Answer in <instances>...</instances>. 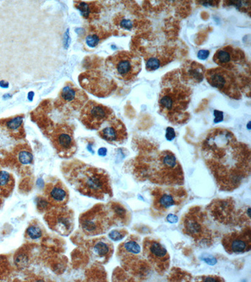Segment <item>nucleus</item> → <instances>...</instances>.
<instances>
[{
	"mask_svg": "<svg viewBox=\"0 0 251 282\" xmlns=\"http://www.w3.org/2000/svg\"><path fill=\"white\" fill-rule=\"evenodd\" d=\"M44 198L54 207L64 206L69 201V190L61 181L54 180L45 184Z\"/></svg>",
	"mask_w": 251,
	"mask_h": 282,
	"instance_id": "18",
	"label": "nucleus"
},
{
	"mask_svg": "<svg viewBox=\"0 0 251 282\" xmlns=\"http://www.w3.org/2000/svg\"><path fill=\"white\" fill-rule=\"evenodd\" d=\"M204 66L195 61L187 62L181 68L179 74L181 79L187 84L200 83L205 77Z\"/></svg>",
	"mask_w": 251,
	"mask_h": 282,
	"instance_id": "23",
	"label": "nucleus"
},
{
	"mask_svg": "<svg viewBox=\"0 0 251 282\" xmlns=\"http://www.w3.org/2000/svg\"><path fill=\"white\" fill-rule=\"evenodd\" d=\"M107 70L117 79L133 81L142 70V60L131 51H119L106 60Z\"/></svg>",
	"mask_w": 251,
	"mask_h": 282,
	"instance_id": "5",
	"label": "nucleus"
},
{
	"mask_svg": "<svg viewBox=\"0 0 251 282\" xmlns=\"http://www.w3.org/2000/svg\"><path fill=\"white\" fill-rule=\"evenodd\" d=\"M3 125L13 136L18 139L23 138L25 136L23 116H17L10 117L3 122Z\"/></svg>",
	"mask_w": 251,
	"mask_h": 282,
	"instance_id": "26",
	"label": "nucleus"
},
{
	"mask_svg": "<svg viewBox=\"0 0 251 282\" xmlns=\"http://www.w3.org/2000/svg\"><path fill=\"white\" fill-rule=\"evenodd\" d=\"M127 234V232L125 230H113V231L110 232L109 236L112 241L118 242V241H120L124 238Z\"/></svg>",
	"mask_w": 251,
	"mask_h": 282,
	"instance_id": "32",
	"label": "nucleus"
},
{
	"mask_svg": "<svg viewBox=\"0 0 251 282\" xmlns=\"http://www.w3.org/2000/svg\"><path fill=\"white\" fill-rule=\"evenodd\" d=\"M115 117L114 111L94 100H88L81 110L79 119L90 130H97L102 125Z\"/></svg>",
	"mask_w": 251,
	"mask_h": 282,
	"instance_id": "10",
	"label": "nucleus"
},
{
	"mask_svg": "<svg viewBox=\"0 0 251 282\" xmlns=\"http://www.w3.org/2000/svg\"><path fill=\"white\" fill-rule=\"evenodd\" d=\"M75 6L80 11L82 16L90 21L96 20L100 12L99 3L97 2H75Z\"/></svg>",
	"mask_w": 251,
	"mask_h": 282,
	"instance_id": "25",
	"label": "nucleus"
},
{
	"mask_svg": "<svg viewBox=\"0 0 251 282\" xmlns=\"http://www.w3.org/2000/svg\"><path fill=\"white\" fill-rule=\"evenodd\" d=\"M206 213L197 206L190 209L183 219V231L200 244L208 245L213 241V233L207 225Z\"/></svg>",
	"mask_w": 251,
	"mask_h": 282,
	"instance_id": "6",
	"label": "nucleus"
},
{
	"mask_svg": "<svg viewBox=\"0 0 251 282\" xmlns=\"http://www.w3.org/2000/svg\"><path fill=\"white\" fill-rule=\"evenodd\" d=\"M143 255L147 261L150 263L151 266L160 274H163L169 268V254L165 248L154 239H144Z\"/></svg>",
	"mask_w": 251,
	"mask_h": 282,
	"instance_id": "15",
	"label": "nucleus"
},
{
	"mask_svg": "<svg viewBox=\"0 0 251 282\" xmlns=\"http://www.w3.org/2000/svg\"><path fill=\"white\" fill-rule=\"evenodd\" d=\"M198 281L203 282H221L224 281L221 278L217 276H203L200 279H197Z\"/></svg>",
	"mask_w": 251,
	"mask_h": 282,
	"instance_id": "35",
	"label": "nucleus"
},
{
	"mask_svg": "<svg viewBox=\"0 0 251 282\" xmlns=\"http://www.w3.org/2000/svg\"><path fill=\"white\" fill-rule=\"evenodd\" d=\"M118 255L123 265L127 268L139 269L146 261L141 258V247L136 238L130 237L120 245Z\"/></svg>",
	"mask_w": 251,
	"mask_h": 282,
	"instance_id": "16",
	"label": "nucleus"
},
{
	"mask_svg": "<svg viewBox=\"0 0 251 282\" xmlns=\"http://www.w3.org/2000/svg\"><path fill=\"white\" fill-rule=\"evenodd\" d=\"M208 208L214 218L220 222H231L233 220L235 203L232 199L215 200Z\"/></svg>",
	"mask_w": 251,
	"mask_h": 282,
	"instance_id": "21",
	"label": "nucleus"
},
{
	"mask_svg": "<svg viewBox=\"0 0 251 282\" xmlns=\"http://www.w3.org/2000/svg\"><path fill=\"white\" fill-rule=\"evenodd\" d=\"M112 221L126 223L128 221L129 215L126 208L120 203L111 202L107 206Z\"/></svg>",
	"mask_w": 251,
	"mask_h": 282,
	"instance_id": "27",
	"label": "nucleus"
},
{
	"mask_svg": "<svg viewBox=\"0 0 251 282\" xmlns=\"http://www.w3.org/2000/svg\"><path fill=\"white\" fill-rule=\"evenodd\" d=\"M108 36L109 33L107 30L104 29L102 26L93 25L89 27L88 31H86L84 36V39L88 47L94 48Z\"/></svg>",
	"mask_w": 251,
	"mask_h": 282,
	"instance_id": "24",
	"label": "nucleus"
},
{
	"mask_svg": "<svg viewBox=\"0 0 251 282\" xmlns=\"http://www.w3.org/2000/svg\"><path fill=\"white\" fill-rule=\"evenodd\" d=\"M14 188V177L8 172L0 171V190L6 196L9 195Z\"/></svg>",
	"mask_w": 251,
	"mask_h": 282,
	"instance_id": "28",
	"label": "nucleus"
},
{
	"mask_svg": "<svg viewBox=\"0 0 251 282\" xmlns=\"http://www.w3.org/2000/svg\"><path fill=\"white\" fill-rule=\"evenodd\" d=\"M79 221L82 232L89 236L106 233L113 221L107 206L102 204H97L83 213Z\"/></svg>",
	"mask_w": 251,
	"mask_h": 282,
	"instance_id": "7",
	"label": "nucleus"
},
{
	"mask_svg": "<svg viewBox=\"0 0 251 282\" xmlns=\"http://www.w3.org/2000/svg\"><path fill=\"white\" fill-rule=\"evenodd\" d=\"M10 265L7 257L0 255V281H3L9 275Z\"/></svg>",
	"mask_w": 251,
	"mask_h": 282,
	"instance_id": "30",
	"label": "nucleus"
},
{
	"mask_svg": "<svg viewBox=\"0 0 251 282\" xmlns=\"http://www.w3.org/2000/svg\"><path fill=\"white\" fill-rule=\"evenodd\" d=\"M245 58L243 51L234 48L231 45H227L218 49L214 55V62L220 67L225 69H231L241 64Z\"/></svg>",
	"mask_w": 251,
	"mask_h": 282,
	"instance_id": "19",
	"label": "nucleus"
},
{
	"mask_svg": "<svg viewBox=\"0 0 251 282\" xmlns=\"http://www.w3.org/2000/svg\"><path fill=\"white\" fill-rule=\"evenodd\" d=\"M63 172L71 186L82 195L97 199L112 197L111 180L105 170L77 161L69 164Z\"/></svg>",
	"mask_w": 251,
	"mask_h": 282,
	"instance_id": "4",
	"label": "nucleus"
},
{
	"mask_svg": "<svg viewBox=\"0 0 251 282\" xmlns=\"http://www.w3.org/2000/svg\"><path fill=\"white\" fill-rule=\"evenodd\" d=\"M109 124L98 132L101 138L112 144H122L127 138L125 125L120 119L114 117L108 122Z\"/></svg>",
	"mask_w": 251,
	"mask_h": 282,
	"instance_id": "20",
	"label": "nucleus"
},
{
	"mask_svg": "<svg viewBox=\"0 0 251 282\" xmlns=\"http://www.w3.org/2000/svg\"><path fill=\"white\" fill-rule=\"evenodd\" d=\"M203 158L220 190L232 191L250 175L251 151L230 131L212 130L202 143Z\"/></svg>",
	"mask_w": 251,
	"mask_h": 282,
	"instance_id": "1",
	"label": "nucleus"
},
{
	"mask_svg": "<svg viewBox=\"0 0 251 282\" xmlns=\"http://www.w3.org/2000/svg\"><path fill=\"white\" fill-rule=\"evenodd\" d=\"M90 249L94 259L103 264L109 261L114 251L112 243L107 238L104 237L93 240L90 243Z\"/></svg>",
	"mask_w": 251,
	"mask_h": 282,
	"instance_id": "22",
	"label": "nucleus"
},
{
	"mask_svg": "<svg viewBox=\"0 0 251 282\" xmlns=\"http://www.w3.org/2000/svg\"><path fill=\"white\" fill-rule=\"evenodd\" d=\"M210 54V51L209 50H201L199 51L197 54V57L199 59L204 60H206L209 57Z\"/></svg>",
	"mask_w": 251,
	"mask_h": 282,
	"instance_id": "37",
	"label": "nucleus"
},
{
	"mask_svg": "<svg viewBox=\"0 0 251 282\" xmlns=\"http://www.w3.org/2000/svg\"><path fill=\"white\" fill-rule=\"evenodd\" d=\"M107 149L105 148H101L99 150L98 154L102 156H105L107 155Z\"/></svg>",
	"mask_w": 251,
	"mask_h": 282,
	"instance_id": "40",
	"label": "nucleus"
},
{
	"mask_svg": "<svg viewBox=\"0 0 251 282\" xmlns=\"http://www.w3.org/2000/svg\"><path fill=\"white\" fill-rule=\"evenodd\" d=\"M205 78L208 83L219 90L230 98L239 100L242 94L238 87L234 75L222 67L211 68L205 71Z\"/></svg>",
	"mask_w": 251,
	"mask_h": 282,
	"instance_id": "11",
	"label": "nucleus"
},
{
	"mask_svg": "<svg viewBox=\"0 0 251 282\" xmlns=\"http://www.w3.org/2000/svg\"><path fill=\"white\" fill-rule=\"evenodd\" d=\"M159 105L160 113L170 122L181 124L190 117L187 113L192 90L181 79L179 72H170L162 80Z\"/></svg>",
	"mask_w": 251,
	"mask_h": 282,
	"instance_id": "3",
	"label": "nucleus"
},
{
	"mask_svg": "<svg viewBox=\"0 0 251 282\" xmlns=\"http://www.w3.org/2000/svg\"><path fill=\"white\" fill-rule=\"evenodd\" d=\"M120 26L123 29L130 30L133 28V22L129 19L123 18L120 21Z\"/></svg>",
	"mask_w": 251,
	"mask_h": 282,
	"instance_id": "34",
	"label": "nucleus"
},
{
	"mask_svg": "<svg viewBox=\"0 0 251 282\" xmlns=\"http://www.w3.org/2000/svg\"><path fill=\"white\" fill-rule=\"evenodd\" d=\"M160 66V62L159 59H156V58H151L148 61H146V68L149 72L157 70Z\"/></svg>",
	"mask_w": 251,
	"mask_h": 282,
	"instance_id": "33",
	"label": "nucleus"
},
{
	"mask_svg": "<svg viewBox=\"0 0 251 282\" xmlns=\"http://www.w3.org/2000/svg\"><path fill=\"white\" fill-rule=\"evenodd\" d=\"M49 138L57 154L64 158L72 157L77 150V144L72 127L57 124L50 133Z\"/></svg>",
	"mask_w": 251,
	"mask_h": 282,
	"instance_id": "12",
	"label": "nucleus"
},
{
	"mask_svg": "<svg viewBox=\"0 0 251 282\" xmlns=\"http://www.w3.org/2000/svg\"><path fill=\"white\" fill-rule=\"evenodd\" d=\"M222 243L225 250L230 254H240L250 251L251 249V228L242 232H234L224 235Z\"/></svg>",
	"mask_w": 251,
	"mask_h": 282,
	"instance_id": "17",
	"label": "nucleus"
},
{
	"mask_svg": "<svg viewBox=\"0 0 251 282\" xmlns=\"http://www.w3.org/2000/svg\"><path fill=\"white\" fill-rule=\"evenodd\" d=\"M88 100V95L84 90L68 82L60 90L54 105L60 113L70 115L81 111Z\"/></svg>",
	"mask_w": 251,
	"mask_h": 282,
	"instance_id": "8",
	"label": "nucleus"
},
{
	"mask_svg": "<svg viewBox=\"0 0 251 282\" xmlns=\"http://www.w3.org/2000/svg\"><path fill=\"white\" fill-rule=\"evenodd\" d=\"M175 136H176V134H175V130L174 128H168L166 129V138L168 140V141H172L173 139H174Z\"/></svg>",
	"mask_w": 251,
	"mask_h": 282,
	"instance_id": "36",
	"label": "nucleus"
},
{
	"mask_svg": "<svg viewBox=\"0 0 251 282\" xmlns=\"http://www.w3.org/2000/svg\"><path fill=\"white\" fill-rule=\"evenodd\" d=\"M214 116H215V119L214 120L215 123H218V122H222L223 120V113L222 112L215 111H214Z\"/></svg>",
	"mask_w": 251,
	"mask_h": 282,
	"instance_id": "38",
	"label": "nucleus"
},
{
	"mask_svg": "<svg viewBox=\"0 0 251 282\" xmlns=\"http://www.w3.org/2000/svg\"><path fill=\"white\" fill-rule=\"evenodd\" d=\"M151 195L153 208L158 212H165L172 206L179 205L185 201L187 194L185 189L181 187H156L151 191Z\"/></svg>",
	"mask_w": 251,
	"mask_h": 282,
	"instance_id": "13",
	"label": "nucleus"
},
{
	"mask_svg": "<svg viewBox=\"0 0 251 282\" xmlns=\"http://www.w3.org/2000/svg\"><path fill=\"white\" fill-rule=\"evenodd\" d=\"M27 236L32 240H36L40 238L42 236V231L40 227L36 225H32L29 226L26 231Z\"/></svg>",
	"mask_w": 251,
	"mask_h": 282,
	"instance_id": "31",
	"label": "nucleus"
},
{
	"mask_svg": "<svg viewBox=\"0 0 251 282\" xmlns=\"http://www.w3.org/2000/svg\"><path fill=\"white\" fill-rule=\"evenodd\" d=\"M17 158L21 165H30L34 161V156L32 150L28 146H22L19 148L17 152Z\"/></svg>",
	"mask_w": 251,
	"mask_h": 282,
	"instance_id": "29",
	"label": "nucleus"
},
{
	"mask_svg": "<svg viewBox=\"0 0 251 282\" xmlns=\"http://www.w3.org/2000/svg\"><path fill=\"white\" fill-rule=\"evenodd\" d=\"M167 220L169 221L170 223H174L177 222L178 221V218L177 216L174 215L170 214L167 216Z\"/></svg>",
	"mask_w": 251,
	"mask_h": 282,
	"instance_id": "39",
	"label": "nucleus"
},
{
	"mask_svg": "<svg viewBox=\"0 0 251 282\" xmlns=\"http://www.w3.org/2000/svg\"><path fill=\"white\" fill-rule=\"evenodd\" d=\"M78 79L84 90L98 98L109 96L116 86L113 80L101 70L86 71L79 75Z\"/></svg>",
	"mask_w": 251,
	"mask_h": 282,
	"instance_id": "9",
	"label": "nucleus"
},
{
	"mask_svg": "<svg viewBox=\"0 0 251 282\" xmlns=\"http://www.w3.org/2000/svg\"><path fill=\"white\" fill-rule=\"evenodd\" d=\"M133 172L141 180L165 186H179L184 183L181 166L170 150H160L155 148L140 151L134 161Z\"/></svg>",
	"mask_w": 251,
	"mask_h": 282,
	"instance_id": "2",
	"label": "nucleus"
},
{
	"mask_svg": "<svg viewBox=\"0 0 251 282\" xmlns=\"http://www.w3.org/2000/svg\"><path fill=\"white\" fill-rule=\"evenodd\" d=\"M45 219L52 230L62 236L69 235L74 227L73 213L66 206L50 209Z\"/></svg>",
	"mask_w": 251,
	"mask_h": 282,
	"instance_id": "14",
	"label": "nucleus"
}]
</instances>
